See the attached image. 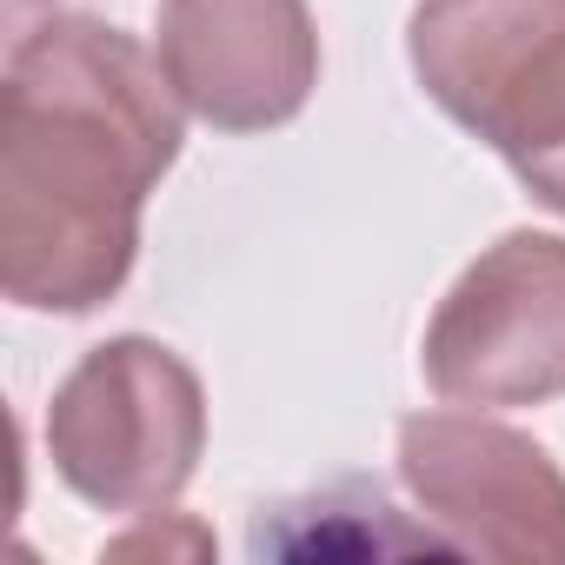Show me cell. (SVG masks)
Listing matches in <instances>:
<instances>
[{"instance_id": "cell-5", "label": "cell", "mask_w": 565, "mask_h": 565, "mask_svg": "<svg viewBox=\"0 0 565 565\" xmlns=\"http://www.w3.org/2000/svg\"><path fill=\"white\" fill-rule=\"evenodd\" d=\"M399 479L459 552L505 565H565V472L525 433L459 413H413L399 426Z\"/></svg>"}, {"instance_id": "cell-2", "label": "cell", "mask_w": 565, "mask_h": 565, "mask_svg": "<svg viewBox=\"0 0 565 565\" xmlns=\"http://www.w3.org/2000/svg\"><path fill=\"white\" fill-rule=\"evenodd\" d=\"M413 74L565 220V0H419Z\"/></svg>"}, {"instance_id": "cell-1", "label": "cell", "mask_w": 565, "mask_h": 565, "mask_svg": "<svg viewBox=\"0 0 565 565\" xmlns=\"http://www.w3.org/2000/svg\"><path fill=\"white\" fill-rule=\"evenodd\" d=\"M180 94L134 34L54 14L0 87V287L34 313H94L140 253V206L180 153Z\"/></svg>"}, {"instance_id": "cell-7", "label": "cell", "mask_w": 565, "mask_h": 565, "mask_svg": "<svg viewBox=\"0 0 565 565\" xmlns=\"http://www.w3.org/2000/svg\"><path fill=\"white\" fill-rule=\"evenodd\" d=\"M21 8H34V0H14V14H21Z\"/></svg>"}, {"instance_id": "cell-4", "label": "cell", "mask_w": 565, "mask_h": 565, "mask_svg": "<svg viewBox=\"0 0 565 565\" xmlns=\"http://www.w3.org/2000/svg\"><path fill=\"white\" fill-rule=\"evenodd\" d=\"M426 386L446 406H545L565 399V239L505 233L486 246L426 327Z\"/></svg>"}, {"instance_id": "cell-6", "label": "cell", "mask_w": 565, "mask_h": 565, "mask_svg": "<svg viewBox=\"0 0 565 565\" xmlns=\"http://www.w3.org/2000/svg\"><path fill=\"white\" fill-rule=\"evenodd\" d=\"M153 54L180 107L220 134L287 127L320 81L307 0H160Z\"/></svg>"}, {"instance_id": "cell-3", "label": "cell", "mask_w": 565, "mask_h": 565, "mask_svg": "<svg viewBox=\"0 0 565 565\" xmlns=\"http://www.w3.org/2000/svg\"><path fill=\"white\" fill-rule=\"evenodd\" d=\"M206 446V399L193 366L160 340H107L94 347L47 413L54 472L100 512H153L167 505Z\"/></svg>"}]
</instances>
